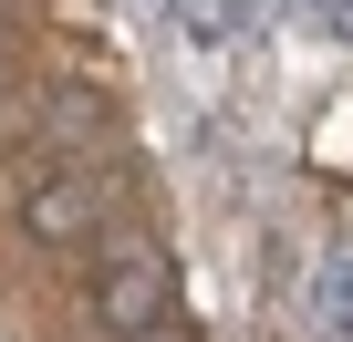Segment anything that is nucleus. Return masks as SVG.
I'll use <instances>...</instances> for the list:
<instances>
[{
  "label": "nucleus",
  "mask_w": 353,
  "mask_h": 342,
  "mask_svg": "<svg viewBox=\"0 0 353 342\" xmlns=\"http://www.w3.org/2000/svg\"><path fill=\"white\" fill-rule=\"evenodd\" d=\"M312 321H322V332H353V239L312 270Z\"/></svg>",
  "instance_id": "4"
},
{
  "label": "nucleus",
  "mask_w": 353,
  "mask_h": 342,
  "mask_svg": "<svg viewBox=\"0 0 353 342\" xmlns=\"http://www.w3.org/2000/svg\"><path fill=\"white\" fill-rule=\"evenodd\" d=\"M176 311V280H166V259L156 249H114L104 259V280H94V321L114 332V342H135L145 321H166Z\"/></svg>",
  "instance_id": "1"
},
{
  "label": "nucleus",
  "mask_w": 353,
  "mask_h": 342,
  "mask_svg": "<svg viewBox=\"0 0 353 342\" xmlns=\"http://www.w3.org/2000/svg\"><path fill=\"white\" fill-rule=\"evenodd\" d=\"M135 342H188V321H176V311H166V321H145Z\"/></svg>",
  "instance_id": "6"
},
{
  "label": "nucleus",
  "mask_w": 353,
  "mask_h": 342,
  "mask_svg": "<svg viewBox=\"0 0 353 342\" xmlns=\"http://www.w3.org/2000/svg\"><path fill=\"white\" fill-rule=\"evenodd\" d=\"M312 11H322V32H353V0H312Z\"/></svg>",
  "instance_id": "5"
},
{
  "label": "nucleus",
  "mask_w": 353,
  "mask_h": 342,
  "mask_svg": "<svg viewBox=\"0 0 353 342\" xmlns=\"http://www.w3.org/2000/svg\"><path fill=\"white\" fill-rule=\"evenodd\" d=\"M94 145H104V104L94 94H52L42 104V156L52 166H94Z\"/></svg>",
  "instance_id": "3"
},
{
  "label": "nucleus",
  "mask_w": 353,
  "mask_h": 342,
  "mask_svg": "<svg viewBox=\"0 0 353 342\" xmlns=\"http://www.w3.org/2000/svg\"><path fill=\"white\" fill-rule=\"evenodd\" d=\"M94 208H104V187H94V166H83V177H42V187L21 197L32 239H83V228H94Z\"/></svg>",
  "instance_id": "2"
}]
</instances>
